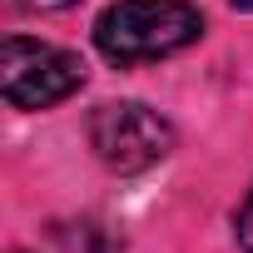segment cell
Returning a JSON list of instances; mask_svg holds the SVG:
<instances>
[{"label": "cell", "mask_w": 253, "mask_h": 253, "mask_svg": "<svg viewBox=\"0 0 253 253\" xmlns=\"http://www.w3.org/2000/svg\"><path fill=\"white\" fill-rule=\"evenodd\" d=\"M204 35V15L189 0H114L94 20V45L114 65H144L179 55Z\"/></svg>", "instance_id": "1"}, {"label": "cell", "mask_w": 253, "mask_h": 253, "mask_svg": "<svg viewBox=\"0 0 253 253\" xmlns=\"http://www.w3.org/2000/svg\"><path fill=\"white\" fill-rule=\"evenodd\" d=\"M89 144L99 154L104 169L114 174H139L149 164H159L169 149H174V129L169 119H159L149 104L139 99H114V104H99L94 119H89Z\"/></svg>", "instance_id": "2"}, {"label": "cell", "mask_w": 253, "mask_h": 253, "mask_svg": "<svg viewBox=\"0 0 253 253\" xmlns=\"http://www.w3.org/2000/svg\"><path fill=\"white\" fill-rule=\"evenodd\" d=\"M84 84V65L70 50L10 35L5 40V65H0V89L15 109H50L60 99H70Z\"/></svg>", "instance_id": "3"}, {"label": "cell", "mask_w": 253, "mask_h": 253, "mask_svg": "<svg viewBox=\"0 0 253 253\" xmlns=\"http://www.w3.org/2000/svg\"><path fill=\"white\" fill-rule=\"evenodd\" d=\"M238 248L243 253H253V194L243 199V209H238Z\"/></svg>", "instance_id": "4"}, {"label": "cell", "mask_w": 253, "mask_h": 253, "mask_svg": "<svg viewBox=\"0 0 253 253\" xmlns=\"http://www.w3.org/2000/svg\"><path fill=\"white\" fill-rule=\"evenodd\" d=\"M20 10H65V5H75V0H15Z\"/></svg>", "instance_id": "5"}, {"label": "cell", "mask_w": 253, "mask_h": 253, "mask_svg": "<svg viewBox=\"0 0 253 253\" xmlns=\"http://www.w3.org/2000/svg\"><path fill=\"white\" fill-rule=\"evenodd\" d=\"M233 5H238V10H253V0H233Z\"/></svg>", "instance_id": "6"}]
</instances>
